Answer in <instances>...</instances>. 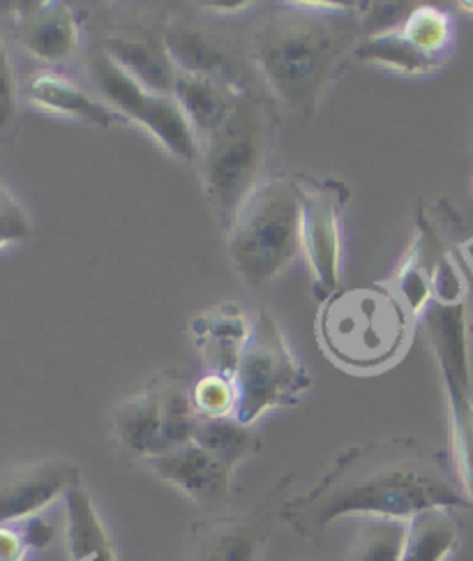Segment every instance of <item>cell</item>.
<instances>
[{
    "mask_svg": "<svg viewBox=\"0 0 473 561\" xmlns=\"http://www.w3.org/2000/svg\"><path fill=\"white\" fill-rule=\"evenodd\" d=\"M235 383V419L254 425L273 409L293 407L308 393L312 379L289 347L277 319L262 310L245 344Z\"/></svg>",
    "mask_w": 473,
    "mask_h": 561,
    "instance_id": "cell-6",
    "label": "cell"
},
{
    "mask_svg": "<svg viewBox=\"0 0 473 561\" xmlns=\"http://www.w3.org/2000/svg\"><path fill=\"white\" fill-rule=\"evenodd\" d=\"M85 65L102 102L109 104L125 121L141 125L176 160L199 162L201 141L174 95L146 89L97 45L91 49Z\"/></svg>",
    "mask_w": 473,
    "mask_h": 561,
    "instance_id": "cell-7",
    "label": "cell"
},
{
    "mask_svg": "<svg viewBox=\"0 0 473 561\" xmlns=\"http://www.w3.org/2000/svg\"><path fill=\"white\" fill-rule=\"evenodd\" d=\"M273 148L270 106L254 91L245 93L218 133L201 141L199 174L210 208L224 231L266 176Z\"/></svg>",
    "mask_w": 473,
    "mask_h": 561,
    "instance_id": "cell-4",
    "label": "cell"
},
{
    "mask_svg": "<svg viewBox=\"0 0 473 561\" xmlns=\"http://www.w3.org/2000/svg\"><path fill=\"white\" fill-rule=\"evenodd\" d=\"M31 218L8 185L0 183V250H8L31 236Z\"/></svg>",
    "mask_w": 473,
    "mask_h": 561,
    "instance_id": "cell-28",
    "label": "cell"
},
{
    "mask_svg": "<svg viewBox=\"0 0 473 561\" xmlns=\"http://www.w3.org/2000/svg\"><path fill=\"white\" fill-rule=\"evenodd\" d=\"M227 241L231 264L250 289L275 283L303 252L296 176H268L256 187L235 215Z\"/></svg>",
    "mask_w": 473,
    "mask_h": 561,
    "instance_id": "cell-5",
    "label": "cell"
},
{
    "mask_svg": "<svg viewBox=\"0 0 473 561\" xmlns=\"http://www.w3.org/2000/svg\"><path fill=\"white\" fill-rule=\"evenodd\" d=\"M354 58L368 65H379V68H385L391 72L412 75V77L429 75L441 65L420 54L412 42L402 35L400 28L362 37L354 49Z\"/></svg>",
    "mask_w": 473,
    "mask_h": 561,
    "instance_id": "cell-23",
    "label": "cell"
},
{
    "mask_svg": "<svg viewBox=\"0 0 473 561\" xmlns=\"http://www.w3.org/2000/svg\"><path fill=\"white\" fill-rule=\"evenodd\" d=\"M270 502L245 515H215L192 525L189 561H259L273 534Z\"/></svg>",
    "mask_w": 473,
    "mask_h": 561,
    "instance_id": "cell-13",
    "label": "cell"
},
{
    "mask_svg": "<svg viewBox=\"0 0 473 561\" xmlns=\"http://www.w3.org/2000/svg\"><path fill=\"white\" fill-rule=\"evenodd\" d=\"M164 39L178 72L215 77L252 91L247 81V70L252 68L247 45L241 47L227 33L189 19H169Z\"/></svg>",
    "mask_w": 473,
    "mask_h": 561,
    "instance_id": "cell-9",
    "label": "cell"
},
{
    "mask_svg": "<svg viewBox=\"0 0 473 561\" xmlns=\"http://www.w3.org/2000/svg\"><path fill=\"white\" fill-rule=\"evenodd\" d=\"M448 414H450V437H453L455 477L464 490L466 500L473 506V393L471 381L458 377H443Z\"/></svg>",
    "mask_w": 473,
    "mask_h": 561,
    "instance_id": "cell-22",
    "label": "cell"
},
{
    "mask_svg": "<svg viewBox=\"0 0 473 561\" xmlns=\"http://www.w3.org/2000/svg\"><path fill=\"white\" fill-rule=\"evenodd\" d=\"M192 402L199 416L227 419L235 414V383L231 377L208 373L192 388Z\"/></svg>",
    "mask_w": 473,
    "mask_h": 561,
    "instance_id": "cell-27",
    "label": "cell"
},
{
    "mask_svg": "<svg viewBox=\"0 0 473 561\" xmlns=\"http://www.w3.org/2000/svg\"><path fill=\"white\" fill-rule=\"evenodd\" d=\"M169 377L150 379L141 393L125 398L114 412V435L123 448L143 460L169 450Z\"/></svg>",
    "mask_w": 473,
    "mask_h": 561,
    "instance_id": "cell-15",
    "label": "cell"
},
{
    "mask_svg": "<svg viewBox=\"0 0 473 561\" xmlns=\"http://www.w3.org/2000/svg\"><path fill=\"white\" fill-rule=\"evenodd\" d=\"M164 26L166 21H130V24L106 28L97 47L146 89L174 95L178 70L166 49Z\"/></svg>",
    "mask_w": 473,
    "mask_h": 561,
    "instance_id": "cell-10",
    "label": "cell"
},
{
    "mask_svg": "<svg viewBox=\"0 0 473 561\" xmlns=\"http://www.w3.org/2000/svg\"><path fill=\"white\" fill-rule=\"evenodd\" d=\"M252 327L239 304H218L192 321L189 333L210 373L233 379Z\"/></svg>",
    "mask_w": 473,
    "mask_h": 561,
    "instance_id": "cell-16",
    "label": "cell"
},
{
    "mask_svg": "<svg viewBox=\"0 0 473 561\" xmlns=\"http://www.w3.org/2000/svg\"><path fill=\"white\" fill-rule=\"evenodd\" d=\"M425 327L429 333V342H432L437 352L441 375L471 381L464 304H429V308L425 310Z\"/></svg>",
    "mask_w": 473,
    "mask_h": 561,
    "instance_id": "cell-20",
    "label": "cell"
},
{
    "mask_svg": "<svg viewBox=\"0 0 473 561\" xmlns=\"http://www.w3.org/2000/svg\"><path fill=\"white\" fill-rule=\"evenodd\" d=\"M19 45L47 65H66L81 49L77 12L66 3H19L12 10Z\"/></svg>",
    "mask_w": 473,
    "mask_h": 561,
    "instance_id": "cell-14",
    "label": "cell"
},
{
    "mask_svg": "<svg viewBox=\"0 0 473 561\" xmlns=\"http://www.w3.org/2000/svg\"><path fill=\"white\" fill-rule=\"evenodd\" d=\"M143 462L160 481L176 488L199 506L218 508L231 497L235 469L195 442L164 450Z\"/></svg>",
    "mask_w": 473,
    "mask_h": 561,
    "instance_id": "cell-12",
    "label": "cell"
},
{
    "mask_svg": "<svg viewBox=\"0 0 473 561\" xmlns=\"http://www.w3.org/2000/svg\"><path fill=\"white\" fill-rule=\"evenodd\" d=\"M245 93L250 91H243L222 79L192 72H178L174 89V98L183 106L192 127H195L199 141H206L210 135L218 133Z\"/></svg>",
    "mask_w": 473,
    "mask_h": 561,
    "instance_id": "cell-18",
    "label": "cell"
},
{
    "mask_svg": "<svg viewBox=\"0 0 473 561\" xmlns=\"http://www.w3.org/2000/svg\"><path fill=\"white\" fill-rule=\"evenodd\" d=\"M360 24H344L319 10L275 12L247 39L252 70L270 98L303 118H312L328 85L360 42Z\"/></svg>",
    "mask_w": 473,
    "mask_h": 561,
    "instance_id": "cell-2",
    "label": "cell"
},
{
    "mask_svg": "<svg viewBox=\"0 0 473 561\" xmlns=\"http://www.w3.org/2000/svg\"><path fill=\"white\" fill-rule=\"evenodd\" d=\"M406 523L402 520H362L349 561H402Z\"/></svg>",
    "mask_w": 473,
    "mask_h": 561,
    "instance_id": "cell-26",
    "label": "cell"
},
{
    "mask_svg": "<svg viewBox=\"0 0 473 561\" xmlns=\"http://www.w3.org/2000/svg\"><path fill=\"white\" fill-rule=\"evenodd\" d=\"M300 190V245L308 256L314 296L324 304L342 289V218L351 190L337 179L296 176Z\"/></svg>",
    "mask_w": 473,
    "mask_h": 561,
    "instance_id": "cell-8",
    "label": "cell"
},
{
    "mask_svg": "<svg viewBox=\"0 0 473 561\" xmlns=\"http://www.w3.org/2000/svg\"><path fill=\"white\" fill-rule=\"evenodd\" d=\"M14 121V77L5 42L0 37V129Z\"/></svg>",
    "mask_w": 473,
    "mask_h": 561,
    "instance_id": "cell-29",
    "label": "cell"
},
{
    "mask_svg": "<svg viewBox=\"0 0 473 561\" xmlns=\"http://www.w3.org/2000/svg\"><path fill=\"white\" fill-rule=\"evenodd\" d=\"M81 483L77 465L42 460L0 473V525H16L39 515Z\"/></svg>",
    "mask_w": 473,
    "mask_h": 561,
    "instance_id": "cell-11",
    "label": "cell"
},
{
    "mask_svg": "<svg viewBox=\"0 0 473 561\" xmlns=\"http://www.w3.org/2000/svg\"><path fill=\"white\" fill-rule=\"evenodd\" d=\"M192 442L210 450L215 458H220L231 469H235L243 460L256 456V453L262 450L259 435L254 433L252 425L241 423L235 416H227V419L199 416Z\"/></svg>",
    "mask_w": 473,
    "mask_h": 561,
    "instance_id": "cell-24",
    "label": "cell"
},
{
    "mask_svg": "<svg viewBox=\"0 0 473 561\" xmlns=\"http://www.w3.org/2000/svg\"><path fill=\"white\" fill-rule=\"evenodd\" d=\"M206 8H212L218 14H227V12H241L243 8H250V3H233V5H220V3H212V5H206Z\"/></svg>",
    "mask_w": 473,
    "mask_h": 561,
    "instance_id": "cell-31",
    "label": "cell"
},
{
    "mask_svg": "<svg viewBox=\"0 0 473 561\" xmlns=\"http://www.w3.org/2000/svg\"><path fill=\"white\" fill-rule=\"evenodd\" d=\"M28 100L49 114L102 129L125 123V118L109 104L56 70H42L28 79Z\"/></svg>",
    "mask_w": 473,
    "mask_h": 561,
    "instance_id": "cell-17",
    "label": "cell"
},
{
    "mask_svg": "<svg viewBox=\"0 0 473 561\" xmlns=\"http://www.w3.org/2000/svg\"><path fill=\"white\" fill-rule=\"evenodd\" d=\"M469 506L439 450L397 437L344 448L324 477L277 515L293 534L312 541L344 517L408 523L432 508Z\"/></svg>",
    "mask_w": 473,
    "mask_h": 561,
    "instance_id": "cell-1",
    "label": "cell"
},
{
    "mask_svg": "<svg viewBox=\"0 0 473 561\" xmlns=\"http://www.w3.org/2000/svg\"><path fill=\"white\" fill-rule=\"evenodd\" d=\"M62 500H66L70 561H118L112 534L85 485H74Z\"/></svg>",
    "mask_w": 473,
    "mask_h": 561,
    "instance_id": "cell-19",
    "label": "cell"
},
{
    "mask_svg": "<svg viewBox=\"0 0 473 561\" xmlns=\"http://www.w3.org/2000/svg\"><path fill=\"white\" fill-rule=\"evenodd\" d=\"M31 543L21 523L0 525V561H26Z\"/></svg>",
    "mask_w": 473,
    "mask_h": 561,
    "instance_id": "cell-30",
    "label": "cell"
},
{
    "mask_svg": "<svg viewBox=\"0 0 473 561\" xmlns=\"http://www.w3.org/2000/svg\"><path fill=\"white\" fill-rule=\"evenodd\" d=\"M400 31L420 54L443 62V56L453 47L455 21L446 10L435 5H416L404 19Z\"/></svg>",
    "mask_w": 473,
    "mask_h": 561,
    "instance_id": "cell-25",
    "label": "cell"
},
{
    "mask_svg": "<svg viewBox=\"0 0 473 561\" xmlns=\"http://www.w3.org/2000/svg\"><path fill=\"white\" fill-rule=\"evenodd\" d=\"M321 350L354 375L389 370L412 340V312L389 287L339 289L319 310Z\"/></svg>",
    "mask_w": 473,
    "mask_h": 561,
    "instance_id": "cell-3",
    "label": "cell"
},
{
    "mask_svg": "<svg viewBox=\"0 0 473 561\" xmlns=\"http://www.w3.org/2000/svg\"><path fill=\"white\" fill-rule=\"evenodd\" d=\"M460 543V529L453 511L432 508L406 523L402 561H448Z\"/></svg>",
    "mask_w": 473,
    "mask_h": 561,
    "instance_id": "cell-21",
    "label": "cell"
}]
</instances>
